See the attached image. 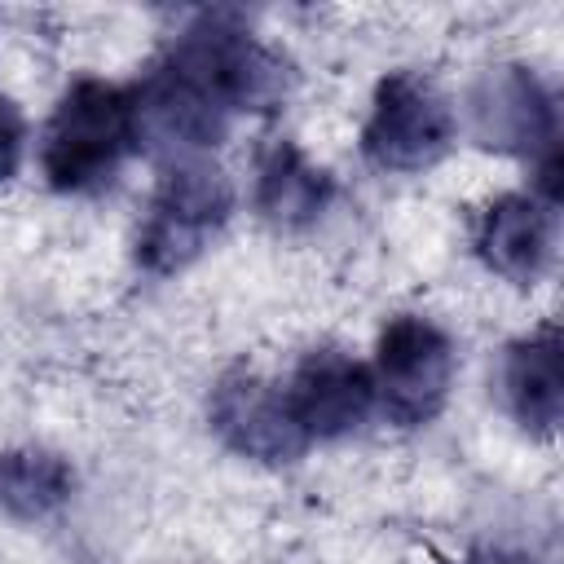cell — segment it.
I'll use <instances>...</instances> for the list:
<instances>
[{
  "instance_id": "10",
  "label": "cell",
  "mask_w": 564,
  "mask_h": 564,
  "mask_svg": "<svg viewBox=\"0 0 564 564\" xmlns=\"http://www.w3.org/2000/svg\"><path fill=\"white\" fill-rule=\"evenodd\" d=\"M330 198V181L326 172H317L295 145L278 141L264 163H260V189H256V203L269 220L278 225H304L313 220Z\"/></svg>"
},
{
  "instance_id": "13",
  "label": "cell",
  "mask_w": 564,
  "mask_h": 564,
  "mask_svg": "<svg viewBox=\"0 0 564 564\" xmlns=\"http://www.w3.org/2000/svg\"><path fill=\"white\" fill-rule=\"evenodd\" d=\"M489 564H524V560H489Z\"/></svg>"
},
{
  "instance_id": "5",
  "label": "cell",
  "mask_w": 564,
  "mask_h": 564,
  "mask_svg": "<svg viewBox=\"0 0 564 564\" xmlns=\"http://www.w3.org/2000/svg\"><path fill=\"white\" fill-rule=\"evenodd\" d=\"M282 401L304 441H330L366 423L375 405V375L348 352L322 348L300 361V370L282 388Z\"/></svg>"
},
{
  "instance_id": "1",
  "label": "cell",
  "mask_w": 564,
  "mask_h": 564,
  "mask_svg": "<svg viewBox=\"0 0 564 564\" xmlns=\"http://www.w3.org/2000/svg\"><path fill=\"white\" fill-rule=\"evenodd\" d=\"M132 145H141L132 88L101 84V79H79L62 97L57 115L48 119L40 163H44L48 185L93 189L119 167V159Z\"/></svg>"
},
{
  "instance_id": "3",
  "label": "cell",
  "mask_w": 564,
  "mask_h": 564,
  "mask_svg": "<svg viewBox=\"0 0 564 564\" xmlns=\"http://www.w3.org/2000/svg\"><path fill=\"white\" fill-rule=\"evenodd\" d=\"M449 141H454V115L427 79L397 70L379 84L370 119L361 128V150L375 167L388 172L432 167L449 150Z\"/></svg>"
},
{
  "instance_id": "12",
  "label": "cell",
  "mask_w": 564,
  "mask_h": 564,
  "mask_svg": "<svg viewBox=\"0 0 564 564\" xmlns=\"http://www.w3.org/2000/svg\"><path fill=\"white\" fill-rule=\"evenodd\" d=\"M18 159H22V115L9 97H0V181L13 176Z\"/></svg>"
},
{
  "instance_id": "2",
  "label": "cell",
  "mask_w": 564,
  "mask_h": 564,
  "mask_svg": "<svg viewBox=\"0 0 564 564\" xmlns=\"http://www.w3.org/2000/svg\"><path fill=\"white\" fill-rule=\"evenodd\" d=\"M229 207H234V189L216 167L189 159L176 163L150 203V216L137 238V260L150 273H172L189 264L203 251V242L225 225Z\"/></svg>"
},
{
  "instance_id": "8",
  "label": "cell",
  "mask_w": 564,
  "mask_h": 564,
  "mask_svg": "<svg viewBox=\"0 0 564 564\" xmlns=\"http://www.w3.org/2000/svg\"><path fill=\"white\" fill-rule=\"evenodd\" d=\"M476 132L485 145H533L551 132V101L524 70H498L489 75L471 97Z\"/></svg>"
},
{
  "instance_id": "6",
  "label": "cell",
  "mask_w": 564,
  "mask_h": 564,
  "mask_svg": "<svg viewBox=\"0 0 564 564\" xmlns=\"http://www.w3.org/2000/svg\"><path fill=\"white\" fill-rule=\"evenodd\" d=\"M212 423H216V432H220L238 454L264 458V463L295 458V454L308 445V441L295 432L291 414H286L282 388L256 379L251 370H238V375H229V379L216 388Z\"/></svg>"
},
{
  "instance_id": "4",
  "label": "cell",
  "mask_w": 564,
  "mask_h": 564,
  "mask_svg": "<svg viewBox=\"0 0 564 564\" xmlns=\"http://www.w3.org/2000/svg\"><path fill=\"white\" fill-rule=\"evenodd\" d=\"M375 401L397 423H427L454 379V344L427 317H392L375 352Z\"/></svg>"
},
{
  "instance_id": "7",
  "label": "cell",
  "mask_w": 564,
  "mask_h": 564,
  "mask_svg": "<svg viewBox=\"0 0 564 564\" xmlns=\"http://www.w3.org/2000/svg\"><path fill=\"white\" fill-rule=\"evenodd\" d=\"M476 251L494 273L529 286L551 256V212L533 194H502L480 216Z\"/></svg>"
},
{
  "instance_id": "11",
  "label": "cell",
  "mask_w": 564,
  "mask_h": 564,
  "mask_svg": "<svg viewBox=\"0 0 564 564\" xmlns=\"http://www.w3.org/2000/svg\"><path fill=\"white\" fill-rule=\"evenodd\" d=\"M70 494V467L40 449H18L0 458V507L13 516H44Z\"/></svg>"
},
{
  "instance_id": "9",
  "label": "cell",
  "mask_w": 564,
  "mask_h": 564,
  "mask_svg": "<svg viewBox=\"0 0 564 564\" xmlns=\"http://www.w3.org/2000/svg\"><path fill=\"white\" fill-rule=\"evenodd\" d=\"M507 383V401L516 410V419L533 432H555L560 423V405H564V379H560V339L555 326L533 330L529 339H520L507 357L502 370Z\"/></svg>"
}]
</instances>
